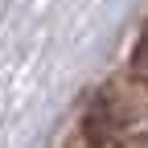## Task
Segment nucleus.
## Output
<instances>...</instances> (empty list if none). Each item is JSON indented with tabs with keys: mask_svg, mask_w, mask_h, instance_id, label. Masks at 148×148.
<instances>
[{
	"mask_svg": "<svg viewBox=\"0 0 148 148\" xmlns=\"http://www.w3.org/2000/svg\"><path fill=\"white\" fill-rule=\"evenodd\" d=\"M136 66L148 70V33H144V41H140V49H136Z\"/></svg>",
	"mask_w": 148,
	"mask_h": 148,
	"instance_id": "1",
	"label": "nucleus"
}]
</instances>
